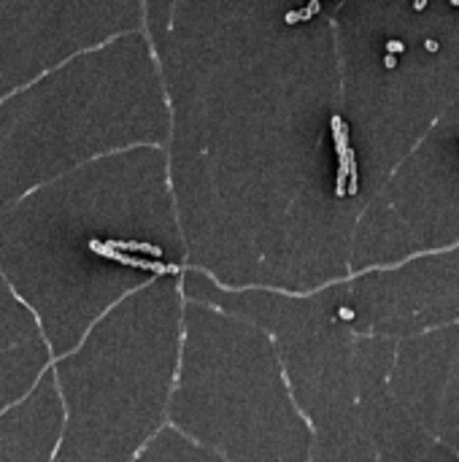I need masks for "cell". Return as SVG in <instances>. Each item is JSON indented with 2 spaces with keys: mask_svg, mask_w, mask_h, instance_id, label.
Masks as SVG:
<instances>
[{
  "mask_svg": "<svg viewBox=\"0 0 459 462\" xmlns=\"http://www.w3.org/2000/svg\"><path fill=\"white\" fill-rule=\"evenodd\" d=\"M338 314H340V319H354V311L351 308H340Z\"/></svg>",
  "mask_w": 459,
  "mask_h": 462,
  "instance_id": "cell-5",
  "label": "cell"
},
{
  "mask_svg": "<svg viewBox=\"0 0 459 462\" xmlns=\"http://www.w3.org/2000/svg\"><path fill=\"white\" fill-rule=\"evenodd\" d=\"M105 249L111 252H122V254H130V252H143V254H151V257H162V249L154 243H146V241H122V238H108L103 241Z\"/></svg>",
  "mask_w": 459,
  "mask_h": 462,
  "instance_id": "cell-1",
  "label": "cell"
},
{
  "mask_svg": "<svg viewBox=\"0 0 459 462\" xmlns=\"http://www.w3.org/2000/svg\"><path fill=\"white\" fill-rule=\"evenodd\" d=\"M386 49H389V54L395 57L397 52H402V49H405V43H402V41H389V43H386Z\"/></svg>",
  "mask_w": 459,
  "mask_h": 462,
  "instance_id": "cell-4",
  "label": "cell"
},
{
  "mask_svg": "<svg viewBox=\"0 0 459 462\" xmlns=\"http://www.w3.org/2000/svg\"><path fill=\"white\" fill-rule=\"evenodd\" d=\"M386 68H397V60L392 54H386Z\"/></svg>",
  "mask_w": 459,
  "mask_h": 462,
  "instance_id": "cell-6",
  "label": "cell"
},
{
  "mask_svg": "<svg viewBox=\"0 0 459 462\" xmlns=\"http://www.w3.org/2000/svg\"><path fill=\"white\" fill-rule=\"evenodd\" d=\"M427 49H430V52H438V41H432V38H430V41H427Z\"/></svg>",
  "mask_w": 459,
  "mask_h": 462,
  "instance_id": "cell-7",
  "label": "cell"
},
{
  "mask_svg": "<svg viewBox=\"0 0 459 462\" xmlns=\"http://www.w3.org/2000/svg\"><path fill=\"white\" fill-rule=\"evenodd\" d=\"M349 187H346V195H357V189H359V168H357V157L354 152L349 149Z\"/></svg>",
  "mask_w": 459,
  "mask_h": 462,
  "instance_id": "cell-2",
  "label": "cell"
},
{
  "mask_svg": "<svg viewBox=\"0 0 459 462\" xmlns=\"http://www.w3.org/2000/svg\"><path fill=\"white\" fill-rule=\"evenodd\" d=\"M319 8H321V6L314 0V3H308V6L302 8V11H289V14H286V22H292V24H295V22H300V19H311L316 11H319Z\"/></svg>",
  "mask_w": 459,
  "mask_h": 462,
  "instance_id": "cell-3",
  "label": "cell"
}]
</instances>
